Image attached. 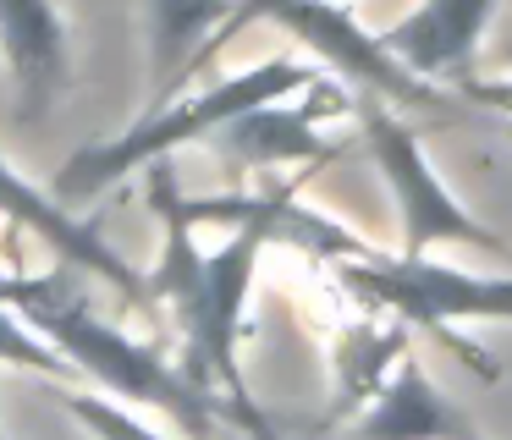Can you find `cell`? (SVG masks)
Returning <instances> with one entry per match:
<instances>
[{"label":"cell","mask_w":512,"mask_h":440,"mask_svg":"<svg viewBox=\"0 0 512 440\" xmlns=\"http://www.w3.org/2000/svg\"><path fill=\"white\" fill-rule=\"evenodd\" d=\"M149 204H155L160 226V264L155 275H144L149 297L177 314L182 330V380L193 391L210 396L215 385L226 391H243L237 385V341H243V319H248V292H254V270L265 242L254 231H232L215 253L199 248L193 237V220L182 209L177 176H171V160H155V176H149Z\"/></svg>","instance_id":"cell-1"},{"label":"cell","mask_w":512,"mask_h":440,"mask_svg":"<svg viewBox=\"0 0 512 440\" xmlns=\"http://www.w3.org/2000/svg\"><path fill=\"white\" fill-rule=\"evenodd\" d=\"M298 88H314V72L298 66V61H259V66H248V72H237V77H221V83H210V88H193L182 105L149 110V116H138L133 127L116 132V138L83 143V149L56 171V193L50 198H56L61 209L89 204V198H100L105 187H116L122 176L144 171V165H155V160H171L182 143H210L215 132H221L226 121H237L243 110L276 105V99L298 94Z\"/></svg>","instance_id":"cell-2"},{"label":"cell","mask_w":512,"mask_h":440,"mask_svg":"<svg viewBox=\"0 0 512 440\" xmlns=\"http://www.w3.org/2000/svg\"><path fill=\"white\" fill-rule=\"evenodd\" d=\"M17 319L34 336H45L72 374H89L100 391L122 396V402L160 407L182 429V440H215V402L210 396L193 391L182 380V369H171L155 347H144V341L122 336L116 325H105L83 297H72V281H61L56 292L39 297L34 308H23Z\"/></svg>","instance_id":"cell-3"},{"label":"cell","mask_w":512,"mask_h":440,"mask_svg":"<svg viewBox=\"0 0 512 440\" xmlns=\"http://www.w3.org/2000/svg\"><path fill=\"white\" fill-rule=\"evenodd\" d=\"M336 281L342 292H353L364 308H391L397 325H419L430 336L452 341L457 319H501L512 303L507 281L501 275H468L452 270V264H430L419 259H380V253H364V259H336Z\"/></svg>","instance_id":"cell-4"},{"label":"cell","mask_w":512,"mask_h":440,"mask_svg":"<svg viewBox=\"0 0 512 440\" xmlns=\"http://www.w3.org/2000/svg\"><path fill=\"white\" fill-rule=\"evenodd\" d=\"M358 132H364V149H369V160H375V171L386 176V187H391V204H397V220H402V253H408V259H419L435 242L507 253V242H501L496 231H485L452 193H446V182L435 176L430 154H424L419 138L391 116V105L364 99Z\"/></svg>","instance_id":"cell-5"},{"label":"cell","mask_w":512,"mask_h":440,"mask_svg":"<svg viewBox=\"0 0 512 440\" xmlns=\"http://www.w3.org/2000/svg\"><path fill=\"white\" fill-rule=\"evenodd\" d=\"M232 6L254 11V17L287 28L298 44H309L325 66L347 77L353 88H364L380 105H435V94L419 83L413 72H402L386 50H380L375 33H364L347 17L336 0H232Z\"/></svg>","instance_id":"cell-6"},{"label":"cell","mask_w":512,"mask_h":440,"mask_svg":"<svg viewBox=\"0 0 512 440\" xmlns=\"http://www.w3.org/2000/svg\"><path fill=\"white\" fill-rule=\"evenodd\" d=\"M182 209H188L193 226H232V231H254L265 248H298L303 259H364V253H375L364 237H353V231L342 226V220L320 215V209H309L292 187H265V193H226V198H182Z\"/></svg>","instance_id":"cell-7"},{"label":"cell","mask_w":512,"mask_h":440,"mask_svg":"<svg viewBox=\"0 0 512 440\" xmlns=\"http://www.w3.org/2000/svg\"><path fill=\"white\" fill-rule=\"evenodd\" d=\"M0 220H12L17 231L39 237L61 264H78V270L111 281L127 303H149L144 275H138L133 264H127L122 253H116L111 242L89 226V220H72V209H61L50 193H39V187L28 182V176H17L6 160H0Z\"/></svg>","instance_id":"cell-8"},{"label":"cell","mask_w":512,"mask_h":440,"mask_svg":"<svg viewBox=\"0 0 512 440\" xmlns=\"http://www.w3.org/2000/svg\"><path fill=\"white\" fill-rule=\"evenodd\" d=\"M0 61L12 72V116L23 127L45 121L67 83V22L56 0H0Z\"/></svg>","instance_id":"cell-9"},{"label":"cell","mask_w":512,"mask_h":440,"mask_svg":"<svg viewBox=\"0 0 512 440\" xmlns=\"http://www.w3.org/2000/svg\"><path fill=\"white\" fill-rule=\"evenodd\" d=\"M490 17H496V0H424V6H413L408 17L391 22L375 39L402 72H413L424 83V77L463 72L479 55Z\"/></svg>","instance_id":"cell-10"},{"label":"cell","mask_w":512,"mask_h":440,"mask_svg":"<svg viewBox=\"0 0 512 440\" xmlns=\"http://www.w3.org/2000/svg\"><path fill=\"white\" fill-rule=\"evenodd\" d=\"M347 440H479L474 424L435 391V380L402 352L391 374L375 385L364 407L353 413Z\"/></svg>","instance_id":"cell-11"},{"label":"cell","mask_w":512,"mask_h":440,"mask_svg":"<svg viewBox=\"0 0 512 440\" xmlns=\"http://www.w3.org/2000/svg\"><path fill=\"white\" fill-rule=\"evenodd\" d=\"M210 143L232 165H243V171H270V165L320 160L325 154V138H320V127H314V105L309 110H287L281 99L276 105L243 110V116L226 121Z\"/></svg>","instance_id":"cell-12"},{"label":"cell","mask_w":512,"mask_h":440,"mask_svg":"<svg viewBox=\"0 0 512 440\" xmlns=\"http://www.w3.org/2000/svg\"><path fill=\"white\" fill-rule=\"evenodd\" d=\"M232 17V0H144V28H149V83L166 94L193 61L199 44Z\"/></svg>","instance_id":"cell-13"},{"label":"cell","mask_w":512,"mask_h":440,"mask_svg":"<svg viewBox=\"0 0 512 440\" xmlns=\"http://www.w3.org/2000/svg\"><path fill=\"white\" fill-rule=\"evenodd\" d=\"M408 347L402 325H347L331 341V418H353Z\"/></svg>","instance_id":"cell-14"},{"label":"cell","mask_w":512,"mask_h":440,"mask_svg":"<svg viewBox=\"0 0 512 440\" xmlns=\"http://www.w3.org/2000/svg\"><path fill=\"white\" fill-rule=\"evenodd\" d=\"M67 413L78 418V424H89L100 440H171V435H160V429H149L138 413L116 407V396H83V391H67Z\"/></svg>","instance_id":"cell-15"},{"label":"cell","mask_w":512,"mask_h":440,"mask_svg":"<svg viewBox=\"0 0 512 440\" xmlns=\"http://www.w3.org/2000/svg\"><path fill=\"white\" fill-rule=\"evenodd\" d=\"M0 363H12V369H34V374H56V380H72V369L61 363V352L50 347L45 336L23 325L12 308H0Z\"/></svg>","instance_id":"cell-16"},{"label":"cell","mask_w":512,"mask_h":440,"mask_svg":"<svg viewBox=\"0 0 512 440\" xmlns=\"http://www.w3.org/2000/svg\"><path fill=\"white\" fill-rule=\"evenodd\" d=\"M61 281H67L61 270H50V275H12V270H0V308L23 314V308H34V303H39V297L56 292Z\"/></svg>","instance_id":"cell-17"},{"label":"cell","mask_w":512,"mask_h":440,"mask_svg":"<svg viewBox=\"0 0 512 440\" xmlns=\"http://www.w3.org/2000/svg\"><path fill=\"white\" fill-rule=\"evenodd\" d=\"M248 440H281V435H276V429H265L254 413H248Z\"/></svg>","instance_id":"cell-18"},{"label":"cell","mask_w":512,"mask_h":440,"mask_svg":"<svg viewBox=\"0 0 512 440\" xmlns=\"http://www.w3.org/2000/svg\"><path fill=\"white\" fill-rule=\"evenodd\" d=\"M226 440H248V435H226Z\"/></svg>","instance_id":"cell-19"},{"label":"cell","mask_w":512,"mask_h":440,"mask_svg":"<svg viewBox=\"0 0 512 440\" xmlns=\"http://www.w3.org/2000/svg\"><path fill=\"white\" fill-rule=\"evenodd\" d=\"M0 440H6V429H0Z\"/></svg>","instance_id":"cell-20"}]
</instances>
